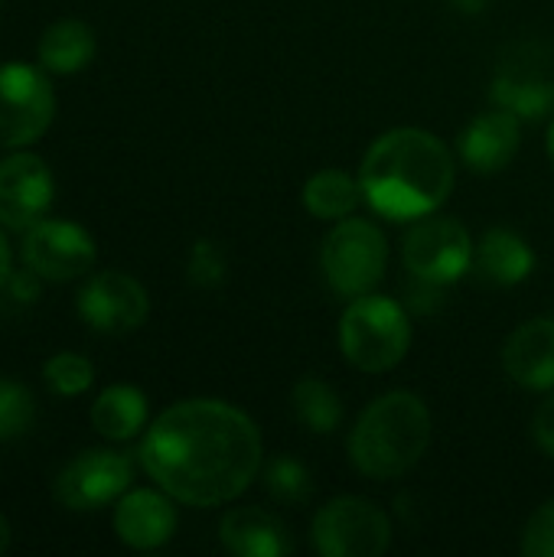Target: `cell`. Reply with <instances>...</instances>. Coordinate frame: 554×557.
<instances>
[{"label": "cell", "mask_w": 554, "mask_h": 557, "mask_svg": "<svg viewBox=\"0 0 554 557\" xmlns=\"http://www.w3.org/2000/svg\"><path fill=\"white\" fill-rule=\"evenodd\" d=\"M147 476L176 503L209 509L238 499L264 467L251 418L216 398L167 408L140 444Z\"/></svg>", "instance_id": "cell-1"}, {"label": "cell", "mask_w": 554, "mask_h": 557, "mask_svg": "<svg viewBox=\"0 0 554 557\" xmlns=\"http://www.w3.org/2000/svg\"><path fill=\"white\" fill-rule=\"evenodd\" d=\"M362 199L385 219H424L454 189V160L441 137L421 127L385 131L359 166Z\"/></svg>", "instance_id": "cell-2"}, {"label": "cell", "mask_w": 554, "mask_h": 557, "mask_svg": "<svg viewBox=\"0 0 554 557\" xmlns=\"http://www.w3.org/2000/svg\"><path fill=\"white\" fill-rule=\"evenodd\" d=\"M431 444V411L411 392L376 398L349 434V457L369 480H398L421 463Z\"/></svg>", "instance_id": "cell-3"}, {"label": "cell", "mask_w": 554, "mask_h": 557, "mask_svg": "<svg viewBox=\"0 0 554 557\" xmlns=\"http://www.w3.org/2000/svg\"><path fill=\"white\" fill-rule=\"evenodd\" d=\"M411 346V320L392 297L366 294L349 300L340 320V349L362 372L395 369Z\"/></svg>", "instance_id": "cell-4"}, {"label": "cell", "mask_w": 554, "mask_h": 557, "mask_svg": "<svg viewBox=\"0 0 554 557\" xmlns=\"http://www.w3.org/2000/svg\"><path fill=\"white\" fill-rule=\"evenodd\" d=\"M320 264L327 284L346 297H366L379 287L389 268V242L382 228L369 219H340L320 248Z\"/></svg>", "instance_id": "cell-5"}, {"label": "cell", "mask_w": 554, "mask_h": 557, "mask_svg": "<svg viewBox=\"0 0 554 557\" xmlns=\"http://www.w3.org/2000/svg\"><path fill=\"white\" fill-rule=\"evenodd\" d=\"M310 542L323 557H382L392 545V519L369 499H330L310 529Z\"/></svg>", "instance_id": "cell-6"}, {"label": "cell", "mask_w": 554, "mask_h": 557, "mask_svg": "<svg viewBox=\"0 0 554 557\" xmlns=\"http://www.w3.org/2000/svg\"><path fill=\"white\" fill-rule=\"evenodd\" d=\"M496 108L513 111L522 121H539L554 111V75L549 72V49L542 42H513L496 65L490 88Z\"/></svg>", "instance_id": "cell-7"}, {"label": "cell", "mask_w": 554, "mask_h": 557, "mask_svg": "<svg viewBox=\"0 0 554 557\" xmlns=\"http://www.w3.org/2000/svg\"><path fill=\"white\" fill-rule=\"evenodd\" d=\"M402 261L411 277L428 284H454L470 271L473 242L470 232L451 215H424L402 245Z\"/></svg>", "instance_id": "cell-8"}, {"label": "cell", "mask_w": 554, "mask_h": 557, "mask_svg": "<svg viewBox=\"0 0 554 557\" xmlns=\"http://www.w3.org/2000/svg\"><path fill=\"white\" fill-rule=\"evenodd\" d=\"M56 98L46 75L23 62L0 65V147H23L52 124Z\"/></svg>", "instance_id": "cell-9"}, {"label": "cell", "mask_w": 554, "mask_h": 557, "mask_svg": "<svg viewBox=\"0 0 554 557\" xmlns=\"http://www.w3.org/2000/svg\"><path fill=\"white\" fill-rule=\"evenodd\" d=\"M131 457L118 450H85L59 470L52 493L65 509L88 512L114 503L131 483Z\"/></svg>", "instance_id": "cell-10"}, {"label": "cell", "mask_w": 554, "mask_h": 557, "mask_svg": "<svg viewBox=\"0 0 554 557\" xmlns=\"http://www.w3.org/2000/svg\"><path fill=\"white\" fill-rule=\"evenodd\" d=\"M150 313L147 290L121 271H101L78 290V317L108 336L137 330Z\"/></svg>", "instance_id": "cell-11"}, {"label": "cell", "mask_w": 554, "mask_h": 557, "mask_svg": "<svg viewBox=\"0 0 554 557\" xmlns=\"http://www.w3.org/2000/svg\"><path fill=\"white\" fill-rule=\"evenodd\" d=\"M23 261L42 281H72L95 264V242L82 225L39 219L26 228Z\"/></svg>", "instance_id": "cell-12"}, {"label": "cell", "mask_w": 554, "mask_h": 557, "mask_svg": "<svg viewBox=\"0 0 554 557\" xmlns=\"http://www.w3.org/2000/svg\"><path fill=\"white\" fill-rule=\"evenodd\" d=\"M52 202V173L36 153H13L0 160V222L26 232Z\"/></svg>", "instance_id": "cell-13"}, {"label": "cell", "mask_w": 554, "mask_h": 557, "mask_svg": "<svg viewBox=\"0 0 554 557\" xmlns=\"http://www.w3.org/2000/svg\"><path fill=\"white\" fill-rule=\"evenodd\" d=\"M522 117L506 108H490L473 117L460 134V157L477 173H500L513 163L522 144Z\"/></svg>", "instance_id": "cell-14"}, {"label": "cell", "mask_w": 554, "mask_h": 557, "mask_svg": "<svg viewBox=\"0 0 554 557\" xmlns=\"http://www.w3.org/2000/svg\"><path fill=\"white\" fill-rule=\"evenodd\" d=\"M506 375L529 392H554V317L522 323L503 349Z\"/></svg>", "instance_id": "cell-15"}, {"label": "cell", "mask_w": 554, "mask_h": 557, "mask_svg": "<svg viewBox=\"0 0 554 557\" xmlns=\"http://www.w3.org/2000/svg\"><path fill=\"white\" fill-rule=\"evenodd\" d=\"M114 532L127 548L153 552L167 545L176 532V509L170 496L153 490H134L121 496L114 509Z\"/></svg>", "instance_id": "cell-16"}, {"label": "cell", "mask_w": 554, "mask_h": 557, "mask_svg": "<svg viewBox=\"0 0 554 557\" xmlns=\"http://www.w3.org/2000/svg\"><path fill=\"white\" fill-rule=\"evenodd\" d=\"M219 539L238 557H284L294 552L291 529L261 506H242L222 516Z\"/></svg>", "instance_id": "cell-17"}, {"label": "cell", "mask_w": 554, "mask_h": 557, "mask_svg": "<svg viewBox=\"0 0 554 557\" xmlns=\"http://www.w3.org/2000/svg\"><path fill=\"white\" fill-rule=\"evenodd\" d=\"M532 268H535V255H532L529 242L513 228H490L473 251L477 277H483L487 284H496V287H513V284L526 281L532 274Z\"/></svg>", "instance_id": "cell-18"}, {"label": "cell", "mask_w": 554, "mask_h": 557, "mask_svg": "<svg viewBox=\"0 0 554 557\" xmlns=\"http://www.w3.org/2000/svg\"><path fill=\"white\" fill-rule=\"evenodd\" d=\"M147 421V398L134 385H111L91 405V428L108 441H131Z\"/></svg>", "instance_id": "cell-19"}, {"label": "cell", "mask_w": 554, "mask_h": 557, "mask_svg": "<svg viewBox=\"0 0 554 557\" xmlns=\"http://www.w3.org/2000/svg\"><path fill=\"white\" fill-rule=\"evenodd\" d=\"M95 55V33L82 20H59L39 39V62L49 72L72 75L82 72Z\"/></svg>", "instance_id": "cell-20"}, {"label": "cell", "mask_w": 554, "mask_h": 557, "mask_svg": "<svg viewBox=\"0 0 554 557\" xmlns=\"http://www.w3.org/2000/svg\"><path fill=\"white\" fill-rule=\"evenodd\" d=\"M359 202H362V183L359 176H349L343 170H320L304 183V206L313 219L340 222L353 215Z\"/></svg>", "instance_id": "cell-21"}, {"label": "cell", "mask_w": 554, "mask_h": 557, "mask_svg": "<svg viewBox=\"0 0 554 557\" xmlns=\"http://www.w3.org/2000/svg\"><path fill=\"white\" fill-rule=\"evenodd\" d=\"M291 405L297 421L310 431V434H333L343 421V401L336 395V388L317 375H304L294 392H291Z\"/></svg>", "instance_id": "cell-22"}, {"label": "cell", "mask_w": 554, "mask_h": 557, "mask_svg": "<svg viewBox=\"0 0 554 557\" xmlns=\"http://www.w3.org/2000/svg\"><path fill=\"white\" fill-rule=\"evenodd\" d=\"M264 490L278 499V503H287V506H300L310 499L313 493V483H310V473L300 460L294 457H274L264 463Z\"/></svg>", "instance_id": "cell-23"}, {"label": "cell", "mask_w": 554, "mask_h": 557, "mask_svg": "<svg viewBox=\"0 0 554 557\" xmlns=\"http://www.w3.org/2000/svg\"><path fill=\"white\" fill-rule=\"evenodd\" d=\"M42 379L46 385L62 395V398H72V395H82L91 379H95V369L85 356H75V352H59L52 356L46 366H42Z\"/></svg>", "instance_id": "cell-24"}, {"label": "cell", "mask_w": 554, "mask_h": 557, "mask_svg": "<svg viewBox=\"0 0 554 557\" xmlns=\"http://www.w3.org/2000/svg\"><path fill=\"white\" fill-rule=\"evenodd\" d=\"M33 418H36L33 395L16 382L0 379V441L23 437L33 428Z\"/></svg>", "instance_id": "cell-25"}, {"label": "cell", "mask_w": 554, "mask_h": 557, "mask_svg": "<svg viewBox=\"0 0 554 557\" xmlns=\"http://www.w3.org/2000/svg\"><path fill=\"white\" fill-rule=\"evenodd\" d=\"M225 255L222 248L212 242V238H199L193 248H189V261H186V277L193 287H202V290H216L225 284Z\"/></svg>", "instance_id": "cell-26"}, {"label": "cell", "mask_w": 554, "mask_h": 557, "mask_svg": "<svg viewBox=\"0 0 554 557\" xmlns=\"http://www.w3.org/2000/svg\"><path fill=\"white\" fill-rule=\"evenodd\" d=\"M522 555L526 557H554V499L539 506L522 532Z\"/></svg>", "instance_id": "cell-27"}, {"label": "cell", "mask_w": 554, "mask_h": 557, "mask_svg": "<svg viewBox=\"0 0 554 557\" xmlns=\"http://www.w3.org/2000/svg\"><path fill=\"white\" fill-rule=\"evenodd\" d=\"M39 281L42 277L33 268L29 271H10L7 281H3V287H7V294H10L13 304H33L39 297Z\"/></svg>", "instance_id": "cell-28"}, {"label": "cell", "mask_w": 554, "mask_h": 557, "mask_svg": "<svg viewBox=\"0 0 554 557\" xmlns=\"http://www.w3.org/2000/svg\"><path fill=\"white\" fill-rule=\"evenodd\" d=\"M532 434H535V444L554 457V392L539 405L535 418H532Z\"/></svg>", "instance_id": "cell-29"}, {"label": "cell", "mask_w": 554, "mask_h": 557, "mask_svg": "<svg viewBox=\"0 0 554 557\" xmlns=\"http://www.w3.org/2000/svg\"><path fill=\"white\" fill-rule=\"evenodd\" d=\"M460 13H467V16H480L487 7H490V0H451Z\"/></svg>", "instance_id": "cell-30"}, {"label": "cell", "mask_w": 554, "mask_h": 557, "mask_svg": "<svg viewBox=\"0 0 554 557\" xmlns=\"http://www.w3.org/2000/svg\"><path fill=\"white\" fill-rule=\"evenodd\" d=\"M7 274H10V248H7V238H3V232H0V287H3V281H7Z\"/></svg>", "instance_id": "cell-31"}, {"label": "cell", "mask_w": 554, "mask_h": 557, "mask_svg": "<svg viewBox=\"0 0 554 557\" xmlns=\"http://www.w3.org/2000/svg\"><path fill=\"white\" fill-rule=\"evenodd\" d=\"M10 548V525H7V519L0 516V555Z\"/></svg>", "instance_id": "cell-32"}, {"label": "cell", "mask_w": 554, "mask_h": 557, "mask_svg": "<svg viewBox=\"0 0 554 557\" xmlns=\"http://www.w3.org/2000/svg\"><path fill=\"white\" fill-rule=\"evenodd\" d=\"M549 160H552V166H554V121H552V127H549Z\"/></svg>", "instance_id": "cell-33"}]
</instances>
